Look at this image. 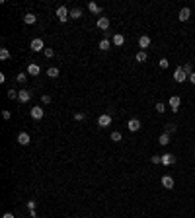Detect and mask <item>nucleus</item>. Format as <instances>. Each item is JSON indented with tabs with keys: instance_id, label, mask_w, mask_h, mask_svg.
I'll return each mask as SVG.
<instances>
[{
	"instance_id": "obj_11",
	"label": "nucleus",
	"mask_w": 195,
	"mask_h": 218,
	"mask_svg": "<svg viewBox=\"0 0 195 218\" xmlns=\"http://www.w3.org/2000/svg\"><path fill=\"white\" fill-rule=\"evenodd\" d=\"M18 142L21 144V146H27V144L31 142V139H30V134H27V133H20L18 134Z\"/></svg>"
},
{
	"instance_id": "obj_7",
	"label": "nucleus",
	"mask_w": 195,
	"mask_h": 218,
	"mask_svg": "<svg viewBox=\"0 0 195 218\" xmlns=\"http://www.w3.org/2000/svg\"><path fill=\"white\" fill-rule=\"evenodd\" d=\"M174 177L172 175H162V187H166V189H174Z\"/></svg>"
},
{
	"instance_id": "obj_4",
	"label": "nucleus",
	"mask_w": 195,
	"mask_h": 218,
	"mask_svg": "<svg viewBox=\"0 0 195 218\" xmlns=\"http://www.w3.org/2000/svg\"><path fill=\"white\" fill-rule=\"evenodd\" d=\"M168 105H170L172 111H178L179 105H182V98H179V96H172V98H170V101H168Z\"/></svg>"
},
{
	"instance_id": "obj_33",
	"label": "nucleus",
	"mask_w": 195,
	"mask_h": 218,
	"mask_svg": "<svg viewBox=\"0 0 195 218\" xmlns=\"http://www.w3.org/2000/svg\"><path fill=\"white\" fill-rule=\"evenodd\" d=\"M41 101H43V103H51V96H47V93H45V96H41Z\"/></svg>"
},
{
	"instance_id": "obj_27",
	"label": "nucleus",
	"mask_w": 195,
	"mask_h": 218,
	"mask_svg": "<svg viewBox=\"0 0 195 218\" xmlns=\"http://www.w3.org/2000/svg\"><path fill=\"white\" fill-rule=\"evenodd\" d=\"M158 66H160V68H168L170 66V62H168V59H160V61H158Z\"/></svg>"
},
{
	"instance_id": "obj_3",
	"label": "nucleus",
	"mask_w": 195,
	"mask_h": 218,
	"mask_svg": "<svg viewBox=\"0 0 195 218\" xmlns=\"http://www.w3.org/2000/svg\"><path fill=\"white\" fill-rule=\"evenodd\" d=\"M98 125L102 127V129H105V127H109L111 125V115H107V113H104V115H100L98 117Z\"/></svg>"
},
{
	"instance_id": "obj_22",
	"label": "nucleus",
	"mask_w": 195,
	"mask_h": 218,
	"mask_svg": "<svg viewBox=\"0 0 195 218\" xmlns=\"http://www.w3.org/2000/svg\"><path fill=\"white\" fill-rule=\"evenodd\" d=\"M111 140L113 142H121V140H123V134H121L119 130H113V133H111Z\"/></svg>"
},
{
	"instance_id": "obj_39",
	"label": "nucleus",
	"mask_w": 195,
	"mask_h": 218,
	"mask_svg": "<svg viewBox=\"0 0 195 218\" xmlns=\"http://www.w3.org/2000/svg\"><path fill=\"white\" fill-rule=\"evenodd\" d=\"M2 218H14V214H12V212H6V214H4Z\"/></svg>"
},
{
	"instance_id": "obj_9",
	"label": "nucleus",
	"mask_w": 195,
	"mask_h": 218,
	"mask_svg": "<svg viewBox=\"0 0 195 218\" xmlns=\"http://www.w3.org/2000/svg\"><path fill=\"white\" fill-rule=\"evenodd\" d=\"M189 16H191V10L189 8H182V10H179V14H178V20L179 21H187V20H189Z\"/></svg>"
},
{
	"instance_id": "obj_16",
	"label": "nucleus",
	"mask_w": 195,
	"mask_h": 218,
	"mask_svg": "<svg viewBox=\"0 0 195 218\" xmlns=\"http://www.w3.org/2000/svg\"><path fill=\"white\" fill-rule=\"evenodd\" d=\"M39 72H41V68H39V66H37V64H35V62H31L30 66H27V74H30V76H37Z\"/></svg>"
},
{
	"instance_id": "obj_10",
	"label": "nucleus",
	"mask_w": 195,
	"mask_h": 218,
	"mask_svg": "<svg viewBox=\"0 0 195 218\" xmlns=\"http://www.w3.org/2000/svg\"><path fill=\"white\" fill-rule=\"evenodd\" d=\"M18 99H20V103H27V101L31 99V93L27 92V90H20V96H18Z\"/></svg>"
},
{
	"instance_id": "obj_12",
	"label": "nucleus",
	"mask_w": 195,
	"mask_h": 218,
	"mask_svg": "<svg viewBox=\"0 0 195 218\" xmlns=\"http://www.w3.org/2000/svg\"><path fill=\"white\" fill-rule=\"evenodd\" d=\"M31 117H33L35 121H39V119H43V109H41L39 105H35V107H31Z\"/></svg>"
},
{
	"instance_id": "obj_6",
	"label": "nucleus",
	"mask_w": 195,
	"mask_h": 218,
	"mask_svg": "<svg viewBox=\"0 0 195 218\" xmlns=\"http://www.w3.org/2000/svg\"><path fill=\"white\" fill-rule=\"evenodd\" d=\"M98 30H102V31H107L109 30V20H107L105 16H102V18H98Z\"/></svg>"
},
{
	"instance_id": "obj_37",
	"label": "nucleus",
	"mask_w": 195,
	"mask_h": 218,
	"mask_svg": "<svg viewBox=\"0 0 195 218\" xmlns=\"http://www.w3.org/2000/svg\"><path fill=\"white\" fill-rule=\"evenodd\" d=\"M27 208H30V210H35V201H30V202H27Z\"/></svg>"
},
{
	"instance_id": "obj_8",
	"label": "nucleus",
	"mask_w": 195,
	"mask_h": 218,
	"mask_svg": "<svg viewBox=\"0 0 195 218\" xmlns=\"http://www.w3.org/2000/svg\"><path fill=\"white\" fill-rule=\"evenodd\" d=\"M127 129L131 130V133H137V130L141 129V121L139 119H131V121L127 123Z\"/></svg>"
},
{
	"instance_id": "obj_19",
	"label": "nucleus",
	"mask_w": 195,
	"mask_h": 218,
	"mask_svg": "<svg viewBox=\"0 0 195 218\" xmlns=\"http://www.w3.org/2000/svg\"><path fill=\"white\" fill-rule=\"evenodd\" d=\"M158 142H160L162 146H168V144H170V134H168V133H162L160 139H158Z\"/></svg>"
},
{
	"instance_id": "obj_29",
	"label": "nucleus",
	"mask_w": 195,
	"mask_h": 218,
	"mask_svg": "<svg viewBox=\"0 0 195 218\" xmlns=\"http://www.w3.org/2000/svg\"><path fill=\"white\" fill-rule=\"evenodd\" d=\"M16 80H18V82H20V84H26V80H27V76H26V72H20V74H18V78H16Z\"/></svg>"
},
{
	"instance_id": "obj_35",
	"label": "nucleus",
	"mask_w": 195,
	"mask_h": 218,
	"mask_svg": "<svg viewBox=\"0 0 195 218\" xmlns=\"http://www.w3.org/2000/svg\"><path fill=\"white\" fill-rule=\"evenodd\" d=\"M152 164H162V156H152Z\"/></svg>"
},
{
	"instance_id": "obj_20",
	"label": "nucleus",
	"mask_w": 195,
	"mask_h": 218,
	"mask_svg": "<svg viewBox=\"0 0 195 218\" xmlns=\"http://www.w3.org/2000/svg\"><path fill=\"white\" fill-rule=\"evenodd\" d=\"M70 18H72V20L82 18V10H80V8H72V10H70Z\"/></svg>"
},
{
	"instance_id": "obj_1",
	"label": "nucleus",
	"mask_w": 195,
	"mask_h": 218,
	"mask_svg": "<svg viewBox=\"0 0 195 218\" xmlns=\"http://www.w3.org/2000/svg\"><path fill=\"white\" fill-rule=\"evenodd\" d=\"M174 80H176L178 84H183L185 80H189V76H187L185 72H183V68H182V66H178V68L174 70Z\"/></svg>"
},
{
	"instance_id": "obj_26",
	"label": "nucleus",
	"mask_w": 195,
	"mask_h": 218,
	"mask_svg": "<svg viewBox=\"0 0 195 218\" xmlns=\"http://www.w3.org/2000/svg\"><path fill=\"white\" fill-rule=\"evenodd\" d=\"M146 59H148V57H146L144 51H139V53H137V62H144Z\"/></svg>"
},
{
	"instance_id": "obj_34",
	"label": "nucleus",
	"mask_w": 195,
	"mask_h": 218,
	"mask_svg": "<svg viewBox=\"0 0 195 218\" xmlns=\"http://www.w3.org/2000/svg\"><path fill=\"white\" fill-rule=\"evenodd\" d=\"M2 117H4L6 121H8V119H12V113H10V111H6V109H4V111H2Z\"/></svg>"
},
{
	"instance_id": "obj_28",
	"label": "nucleus",
	"mask_w": 195,
	"mask_h": 218,
	"mask_svg": "<svg viewBox=\"0 0 195 218\" xmlns=\"http://www.w3.org/2000/svg\"><path fill=\"white\" fill-rule=\"evenodd\" d=\"M18 96H20V92H16V90H12V88L8 90V98H10V99H18Z\"/></svg>"
},
{
	"instance_id": "obj_32",
	"label": "nucleus",
	"mask_w": 195,
	"mask_h": 218,
	"mask_svg": "<svg viewBox=\"0 0 195 218\" xmlns=\"http://www.w3.org/2000/svg\"><path fill=\"white\" fill-rule=\"evenodd\" d=\"M43 53H45V57H47V59H51V57L55 55V51H53V49H49V47H47L45 51H43Z\"/></svg>"
},
{
	"instance_id": "obj_5",
	"label": "nucleus",
	"mask_w": 195,
	"mask_h": 218,
	"mask_svg": "<svg viewBox=\"0 0 195 218\" xmlns=\"http://www.w3.org/2000/svg\"><path fill=\"white\" fill-rule=\"evenodd\" d=\"M30 47H31V51H35V53H39V51H45V49H47L45 45H43V39H39V37L33 39Z\"/></svg>"
},
{
	"instance_id": "obj_36",
	"label": "nucleus",
	"mask_w": 195,
	"mask_h": 218,
	"mask_svg": "<svg viewBox=\"0 0 195 218\" xmlns=\"http://www.w3.org/2000/svg\"><path fill=\"white\" fill-rule=\"evenodd\" d=\"M74 119H76V121H84V113H76Z\"/></svg>"
},
{
	"instance_id": "obj_30",
	"label": "nucleus",
	"mask_w": 195,
	"mask_h": 218,
	"mask_svg": "<svg viewBox=\"0 0 195 218\" xmlns=\"http://www.w3.org/2000/svg\"><path fill=\"white\" fill-rule=\"evenodd\" d=\"M156 111H158V113H164V111H166V103L158 101V103H156Z\"/></svg>"
},
{
	"instance_id": "obj_2",
	"label": "nucleus",
	"mask_w": 195,
	"mask_h": 218,
	"mask_svg": "<svg viewBox=\"0 0 195 218\" xmlns=\"http://www.w3.org/2000/svg\"><path fill=\"white\" fill-rule=\"evenodd\" d=\"M57 18H59V21H67L70 18V12H68L67 6H59L57 8Z\"/></svg>"
},
{
	"instance_id": "obj_25",
	"label": "nucleus",
	"mask_w": 195,
	"mask_h": 218,
	"mask_svg": "<svg viewBox=\"0 0 195 218\" xmlns=\"http://www.w3.org/2000/svg\"><path fill=\"white\" fill-rule=\"evenodd\" d=\"M47 76H49V78H57V76H59V68H55V66H51V68H49V70H47Z\"/></svg>"
},
{
	"instance_id": "obj_21",
	"label": "nucleus",
	"mask_w": 195,
	"mask_h": 218,
	"mask_svg": "<svg viewBox=\"0 0 195 218\" xmlns=\"http://www.w3.org/2000/svg\"><path fill=\"white\" fill-rule=\"evenodd\" d=\"M182 68H183V72H185V74H187V76H191V74H193V72H195V70H193V64H191V62H185V64H183V66H182Z\"/></svg>"
},
{
	"instance_id": "obj_31",
	"label": "nucleus",
	"mask_w": 195,
	"mask_h": 218,
	"mask_svg": "<svg viewBox=\"0 0 195 218\" xmlns=\"http://www.w3.org/2000/svg\"><path fill=\"white\" fill-rule=\"evenodd\" d=\"M174 130H176V125H174V123H168V125H166V133H174Z\"/></svg>"
},
{
	"instance_id": "obj_18",
	"label": "nucleus",
	"mask_w": 195,
	"mask_h": 218,
	"mask_svg": "<svg viewBox=\"0 0 195 218\" xmlns=\"http://www.w3.org/2000/svg\"><path fill=\"white\" fill-rule=\"evenodd\" d=\"M88 10L92 14H102V6H98L96 2H88Z\"/></svg>"
},
{
	"instance_id": "obj_15",
	"label": "nucleus",
	"mask_w": 195,
	"mask_h": 218,
	"mask_svg": "<svg viewBox=\"0 0 195 218\" xmlns=\"http://www.w3.org/2000/svg\"><path fill=\"white\" fill-rule=\"evenodd\" d=\"M139 47H141L142 51L150 47V37H148V35H142V37L139 39Z\"/></svg>"
},
{
	"instance_id": "obj_38",
	"label": "nucleus",
	"mask_w": 195,
	"mask_h": 218,
	"mask_svg": "<svg viewBox=\"0 0 195 218\" xmlns=\"http://www.w3.org/2000/svg\"><path fill=\"white\" fill-rule=\"evenodd\" d=\"M189 82H191V84H195V72H193V74L189 76Z\"/></svg>"
},
{
	"instance_id": "obj_23",
	"label": "nucleus",
	"mask_w": 195,
	"mask_h": 218,
	"mask_svg": "<svg viewBox=\"0 0 195 218\" xmlns=\"http://www.w3.org/2000/svg\"><path fill=\"white\" fill-rule=\"evenodd\" d=\"M0 59H2V61H8V59H10V51L6 49V47L0 49Z\"/></svg>"
},
{
	"instance_id": "obj_14",
	"label": "nucleus",
	"mask_w": 195,
	"mask_h": 218,
	"mask_svg": "<svg viewBox=\"0 0 195 218\" xmlns=\"http://www.w3.org/2000/svg\"><path fill=\"white\" fill-rule=\"evenodd\" d=\"M111 43H113L115 47H121V45L125 43V37H123L121 33H115V35H113V39H111Z\"/></svg>"
},
{
	"instance_id": "obj_24",
	"label": "nucleus",
	"mask_w": 195,
	"mask_h": 218,
	"mask_svg": "<svg viewBox=\"0 0 195 218\" xmlns=\"http://www.w3.org/2000/svg\"><path fill=\"white\" fill-rule=\"evenodd\" d=\"M109 45H111L109 39H102V41H100V49H102V51H107V49H109Z\"/></svg>"
},
{
	"instance_id": "obj_17",
	"label": "nucleus",
	"mask_w": 195,
	"mask_h": 218,
	"mask_svg": "<svg viewBox=\"0 0 195 218\" xmlns=\"http://www.w3.org/2000/svg\"><path fill=\"white\" fill-rule=\"evenodd\" d=\"M35 21H37V16H35V14H26L24 16V24L26 25H33Z\"/></svg>"
},
{
	"instance_id": "obj_13",
	"label": "nucleus",
	"mask_w": 195,
	"mask_h": 218,
	"mask_svg": "<svg viewBox=\"0 0 195 218\" xmlns=\"http://www.w3.org/2000/svg\"><path fill=\"white\" fill-rule=\"evenodd\" d=\"M162 164H164V166L176 164V156H174V154H162Z\"/></svg>"
}]
</instances>
